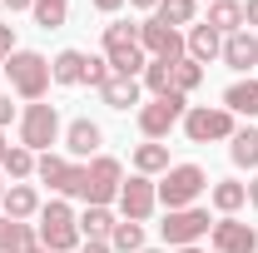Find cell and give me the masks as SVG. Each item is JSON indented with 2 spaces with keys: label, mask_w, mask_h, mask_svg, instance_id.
I'll return each instance as SVG.
<instances>
[{
  "label": "cell",
  "mask_w": 258,
  "mask_h": 253,
  "mask_svg": "<svg viewBox=\"0 0 258 253\" xmlns=\"http://www.w3.org/2000/svg\"><path fill=\"white\" fill-rule=\"evenodd\" d=\"M35 243L50 253H80V214L70 209V199H50L35 214Z\"/></svg>",
  "instance_id": "6da1fadb"
},
{
  "label": "cell",
  "mask_w": 258,
  "mask_h": 253,
  "mask_svg": "<svg viewBox=\"0 0 258 253\" xmlns=\"http://www.w3.org/2000/svg\"><path fill=\"white\" fill-rule=\"evenodd\" d=\"M0 70H5V80H10V95H20L25 104L45 99L50 85H55V80H50V60H45L40 50H15Z\"/></svg>",
  "instance_id": "7a4b0ae2"
},
{
  "label": "cell",
  "mask_w": 258,
  "mask_h": 253,
  "mask_svg": "<svg viewBox=\"0 0 258 253\" xmlns=\"http://www.w3.org/2000/svg\"><path fill=\"white\" fill-rule=\"evenodd\" d=\"M209 184H214V179H209L199 164H169V174H159V179H154L164 214H169V209H194V204L209 194Z\"/></svg>",
  "instance_id": "3957f363"
},
{
  "label": "cell",
  "mask_w": 258,
  "mask_h": 253,
  "mask_svg": "<svg viewBox=\"0 0 258 253\" xmlns=\"http://www.w3.org/2000/svg\"><path fill=\"white\" fill-rule=\"evenodd\" d=\"M179 129H184L189 144H228L233 129H238V119L228 114L224 104H189L184 119H179Z\"/></svg>",
  "instance_id": "277c9868"
},
{
  "label": "cell",
  "mask_w": 258,
  "mask_h": 253,
  "mask_svg": "<svg viewBox=\"0 0 258 253\" xmlns=\"http://www.w3.org/2000/svg\"><path fill=\"white\" fill-rule=\"evenodd\" d=\"M15 124H20V144H25L30 154H50V144H60V134H64L60 109H55V104H45V99L25 104Z\"/></svg>",
  "instance_id": "5b68a950"
},
{
  "label": "cell",
  "mask_w": 258,
  "mask_h": 253,
  "mask_svg": "<svg viewBox=\"0 0 258 253\" xmlns=\"http://www.w3.org/2000/svg\"><path fill=\"white\" fill-rule=\"evenodd\" d=\"M184 109H189V99L179 95V90H169V95H159V99H144V104L134 109V119H139V134H144V139H159V144H164V139L179 129Z\"/></svg>",
  "instance_id": "8992f818"
},
{
  "label": "cell",
  "mask_w": 258,
  "mask_h": 253,
  "mask_svg": "<svg viewBox=\"0 0 258 253\" xmlns=\"http://www.w3.org/2000/svg\"><path fill=\"white\" fill-rule=\"evenodd\" d=\"M209 228H214L209 209H204V204H194V209H169V214H164L159 238L169 243V248H194L199 238H209Z\"/></svg>",
  "instance_id": "52a82bcc"
},
{
  "label": "cell",
  "mask_w": 258,
  "mask_h": 253,
  "mask_svg": "<svg viewBox=\"0 0 258 253\" xmlns=\"http://www.w3.org/2000/svg\"><path fill=\"white\" fill-rule=\"evenodd\" d=\"M154 209H159V189H154V179H144V174H129L124 184H119L114 214H119V219H129V223H144Z\"/></svg>",
  "instance_id": "ba28073f"
},
{
  "label": "cell",
  "mask_w": 258,
  "mask_h": 253,
  "mask_svg": "<svg viewBox=\"0 0 258 253\" xmlns=\"http://www.w3.org/2000/svg\"><path fill=\"white\" fill-rule=\"evenodd\" d=\"M85 169H90V194H85V204H104V209H114L119 184H124V164H119L114 154H95Z\"/></svg>",
  "instance_id": "9c48e42d"
},
{
  "label": "cell",
  "mask_w": 258,
  "mask_h": 253,
  "mask_svg": "<svg viewBox=\"0 0 258 253\" xmlns=\"http://www.w3.org/2000/svg\"><path fill=\"white\" fill-rule=\"evenodd\" d=\"M139 50L149 55V60H184L189 50H184V30H174V25H164V20H139Z\"/></svg>",
  "instance_id": "30bf717a"
},
{
  "label": "cell",
  "mask_w": 258,
  "mask_h": 253,
  "mask_svg": "<svg viewBox=\"0 0 258 253\" xmlns=\"http://www.w3.org/2000/svg\"><path fill=\"white\" fill-rule=\"evenodd\" d=\"M209 248H214V253H258V228L243 223L238 214L214 219V228H209Z\"/></svg>",
  "instance_id": "8fae6325"
},
{
  "label": "cell",
  "mask_w": 258,
  "mask_h": 253,
  "mask_svg": "<svg viewBox=\"0 0 258 253\" xmlns=\"http://www.w3.org/2000/svg\"><path fill=\"white\" fill-rule=\"evenodd\" d=\"M60 144H64V154L75 159V164H90L95 154H104V149H99V144H104V129H99L90 114H80V119H70V124H64Z\"/></svg>",
  "instance_id": "7c38bea8"
},
{
  "label": "cell",
  "mask_w": 258,
  "mask_h": 253,
  "mask_svg": "<svg viewBox=\"0 0 258 253\" xmlns=\"http://www.w3.org/2000/svg\"><path fill=\"white\" fill-rule=\"evenodd\" d=\"M219 60H224L228 70L243 80V75L258 65V35H253V30H233V35H224V55H219Z\"/></svg>",
  "instance_id": "4fadbf2b"
},
{
  "label": "cell",
  "mask_w": 258,
  "mask_h": 253,
  "mask_svg": "<svg viewBox=\"0 0 258 253\" xmlns=\"http://www.w3.org/2000/svg\"><path fill=\"white\" fill-rule=\"evenodd\" d=\"M224 109L233 119H258V80L253 75H243V80H233L224 90Z\"/></svg>",
  "instance_id": "5bb4252c"
},
{
  "label": "cell",
  "mask_w": 258,
  "mask_h": 253,
  "mask_svg": "<svg viewBox=\"0 0 258 253\" xmlns=\"http://www.w3.org/2000/svg\"><path fill=\"white\" fill-rule=\"evenodd\" d=\"M184 50H189V60L209 65V60L224 55V35L214 30V25H189V30H184Z\"/></svg>",
  "instance_id": "9a60e30c"
},
{
  "label": "cell",
  "mask_w": 258,
  "mask_h": 253,
  "mask_svg": "<svg viewBox=\"0 0 258 253\" xmlns=\"http://www.w3.org/2000/svg\"><path fill=\"white\" fill-rule=\"evenodd\" d=\"M209 204H214L219 219H228V214H238V209L248 204V184H243V179H214V184H209Z\"/></svg>",
  "instance_id": "2e32d148"
},
{
  "label": "cell",
  "mask_w": 258,
  "mask_h": 253,
  "mask_svg": "<svg viewBox=\"0 0 258 253\" xmlns=\"http://www.w3.org/2000/svg\"><path fill=\"white\" fill-rule=\"evenodd\" d=\"M0 209H5V219L30 223L35 214L45 209V199H40V189H35V184H10V189H5V204H0Z\"/></svg>",
  "instance_id": "e0dca14e"
},
{
  "label": "cell",
  "mask_w": 258,
  "mask_h": 253,
  "mask_svg": "<svg viewBox=\"0 0 258 253\" xmlns=\"http://www.w3.org/2000/svg\"><path fill=\"white\" fill-rule=\"evenodd\" d=\"M134 174H144V179H159V174H169V144H159V139H144V144H134Z\"/></svg>",
  "instance_id": "ac0fdd59"
},
{
  "label": "cell",
  "mask_w": 258,
  "mask_h": 253,
  "mask_svg": "<svg viewBox=\"0 0 258 253\" xmlns=\"http://www.w3.org/2000/svg\"><path fill=\"white\" fill-rule=\"evenodd\" d=\"M85 50H60V55H50V80L55 85H85Z\"/></svg>",
  "instance_id": "d6986e66"
},
{
  "label": "cell",
  "mask_w": 258,
  "mask_h": 253,
  "mask_svg": "<svg viewBox=\"0 0 258 253\" xmlns=\"http://www.w3.org/2000/svg\"><path fill=\"white\" fill-rule=\"evenodd\" d=\"M139 95H144V85H139V80H124V75H114V80L99 90V99H104L109 109H139V104H144Z\"/></svg>",
  "instance_id": "ffe728a7"
},
{
  "label": "cell",
  "mask_w": 258,
  "mask_h": 253,
  "mask_svg": "<svg viewBox=\"0 0 258 253\" xmlns=\"http://www.w3.org/2000/svg\"><path fill=\"white\" fill-rule=\"evenodd\" d=\"M114 223H119L114 209H104V204H85V214H80V238H104V243H109Z\"/></svg>",
  "instance_id": "44dd1931"
},
{
  "label": "cell",
  "mask_w": 258,
  "mask_h": 253,
  "mask_svg": "<svg viewBox=\"0 0 258 253\" xmlns=\"http://www.w3.org/2000/svg\"><path fill=\"white\" fill-rule=\"evenodd\" d=\"M228 159L233 169H258V129L253 124H238L233 139H228Z\"/></svg>",
  "instance_id": "7402d4cb"
},
{
  "label": "cell",
  "mask_w": 258,
  "mask_h": 253,
  "mask_svg": "<svg viewBox=\"0 0 258 253\" xmlns=\"http://www.w3.org/2000/svg\"><path fill=\"white\" fill-rule=\"evenodd\" d=\"M35 159H40V154H30L25 144H10L5 159H0V174H5L10 184H30V179H35Z\"/></svg>",
  "instance_id": "603a6c76"
},
{
  "label": "cell",
  "mask_w": 258,
  "mask_h": 253,
  "mask_svg": "<svg viewBox=\"0 0 258 253\" xmlns=\"http://www.w3.org/2000/svg\"><path fill=\"white\" fill-rule=\"evenodd\" d=\"M154 20L174 25V30H189V25H199V0H159Z\"/></svg>",
  "instance_id": "cb8c5ba5"
},
{
  "label": "cell",
  "mask_w": 258,
  "mask_h": 253,
  "mask_svg": "<svg viewBox=\"0 0 258 253\" xmlns=\"http://www.w3.org/2000/svg\"><path fill=\"white\" fill-rule=\"evenodd\" d=\"M204 25H214L219 35L243 30V0H214V5H209V20H204Z\"/></svg>",
  "instance_id": "d4e9b609"
},
{
  "label": "cell",
  "mask_w": 258,
  "mask_h": 253,
  "mask_svg": "<svg viewBox=\"0 0 258 253\" xmlns=\"http://www.w3.org/2000/svg\"><path fill=\"white\" fill-rule=\"evenodd\" d=\"M30 243H35V228H30V223L5 219V214H0V253H25Z\"/></svg>",
  "instance_id": "484cf974"
},
{
  "label": "cell",
  "mask_w": 258,
  "mask_h": 253,
  "mask_svg": "<svg viewBox=\"0 0 258 253\" xmlns=\"http://www.w3.org/2000/svg\"><path fill=\"white\" fill-rule=\"evenodd\" d=\"M70 164H75L70 154H55V149H50V154H40V159H35V179H40V184H50V189L60 194L64 174H70Z\"/></svg>",
  "instance_id": "4316f807"
},
{
  "label": "cell",
  "mask_w": 258,
  "mask_h": 253,
  "mask_svg": "<svg viewBox=\"0 0 258 253\" xmlns=\"http://www.w3.org/2000/svg\"><path fill=\"white\" fill-rule=\"evenodd\" d=\"M139 85H144L154 99L169 95V90H174V60H149V65H144V75H139Z\"/></svg>",
  "instance_id": "83f0119b"
},
{
  "label": "cell",
  "mask_w": 258,
  "mask_h": 253,
  "mask_svg": "<svg viewBox=\"0 0 258 253\" xmlns=\"http://www.w3.org/2000/svg\"><path fill=\"white\" fill-rule=\"evenodd\" d=\"M109 253H144V223L119 219L114 233H109Z\"/></svg>",
  "instance_id": "f1b7e54d"
},
{
  "label": "cell",
  "mask_w": 258,
  "mask_h": 253,
  "mask_svg": "<svg viewBox=\"0 0 258 253\" xmlns=\"http://www.w3.org/2000/svg\"><path fill=\"white\" fill-rule=\"evenodd\" d=\"M30 15H35V25H40V30H60L64 20H70V0H35Z\"/></svg>",
  "instance_id": "f546056e"
},
{
  "label": "cell",
  "mask_w": 258,
  "mask_h": 253,
  "mask_svg": "<svg viewBox=\"0 0 258 253\" xmlns=\"http://www.w3.org/2000/svg\"><path fill=\"white\" fill-rule=\"evenodd\" d=\"M199 85H204V65H199V60H189V55H184V60H174V90L189 99Z\"/></svg>",
  "instance_id": "4dcf8cb0"
},
{
  "label": "cell",
  "mask_w": 258,
  "mask_h": 253,
  "mask_svg": "<svg viewBox=\"0 0 258 253\" xmlns=\"http://www.w3.org/2000/svg\"><path fill=\"white\" fill-rule=\"evenodd\" d=\"M124 45H139V20H134V25H129V20L104 25V55H109V50H124Z\"/></svg>",
  "instance_id": "1f68e13d"
},
{
  "label": "cell",
  "mask_w": 258,
  "mask_h": 253,
  "mask_svg": "<svg viewBox=\"0 0 258 253\" xmlns=\"http://www.w3.org/2000/svg\"><path fill=\"white\" fill-rule=\"evenodd\" d=\"M85 194H90V169L85 164H70V174H64V184H60V199H80L85 204Z\"/></svg>",
  "instance_id": "d6a6232c"
},
{
  "label": "cell",
  "mask_w": 258,
  "mask_h": 253,
  "mask_svg": "<svg viewBox=\"0 0 258 253\" xmlns=\"http://www.w3.org/2000/svg\"><path fill=\"white\" fill-rule=\"evenodd\" d=\"M109 80H114L109 60H104V55H90V60H85V85H90V90H104Z\"/></svg>",
  "instance_id": "836d02e7"
},
{
  "label": "cell",
  "mask_w": 258,
  "mask_h": 253,
  "mask_svg": "<svg viewBox=\"0 0 258 253\" xmlns=\"http://www.w3.org/2000/svg\"><path fill=\"white\" fill-rule=\"evenodd\" d=\"M10 119H20V109L10 104V95H5V90H0V129L10 124Z\"/></svg>",
  "instance_id": "e575fe53"
},
{
  "label": "cell",
  "mask_w": 258,
  "mask_h": 253,
  "mask_svg": "<svg viewBox=\"0 0 258 253\" xmlns=\"http://www.w3.org/2000/svg\"><path fill=\"white\" fill-rule=\"evenodd\" d=\"M90 5H95L99 15H119V10H124L129 0H90Z\"/></svg>",
  "instance_id": "d590c367"
},
{
  "label": "cell",
  "mask_w": 258,
  "mask_h": 253,
  "mask_svg": "<svg viewBox=\"0 0 258 253\" xmlns=\"http://www.w3.org/2000/svg\"><path fill=\"white\" fill-rule=\"evenodd\" d=\"M243 30H258V0H243Z\"/></svg>",
  "instance_id": "8d00e7d4"
},
{
  "label": "cell",
  "mask_w": 258,
  "mask_h": 253,
  "mask_svg": "<svg viewBox=\"0 0 258 253\" xmlns=\"http://www.w3.org/2000/svg\"><path fill=\"white\" fill-rule=\"evenodd\" d=\"M80 253H109V243H104V238H85V243H80Z\"/></svg>",
  "instance_id": "74e56055"
},
{
  "label": "cell",
  "mask_w": 258,
  "mask_h": 253,
  "mask_svg": "<svg viewBox=\"0 0 258 253\" xmlns=\"http://www.w3.org/2000/svg\"><path fill=\"white\" fill-rule=\"evenodd\" d=\"M0 5H5V10H10V15H15V10H30L35 0H0Z\"/></svg>",
  "instance_id": "f35d334b"
},
{
  "label": "cell",
  "mask_w": 258,
  "mask_h": 253,
  "mask_svg": "<svg viewBox=\"0 0 258 253\" xmlns=\"http://www.w3.org/2000/svg\"><path fill=\"white\" fill-rule=\"evenodd\" d=\"M248 209H258V174L248 179Z\"/></svg>",
  "instance_id": "ab89813d"
},
{
  "label": "cell",
  "mask_w": 258,
  "mask_h": 253,
  "mask_svg": "<svg viewBox=\"0 0 258 253\" xmlns=\"http://www.w3.org/2000/svg\"><path fill=\"white\" fill-rule=\"evenodd\" d=\"M134 10H159V0H129Z\"/></svg>",
  "instance_id": "60d3db41"
},
{
  "label": "cell",
  "mask_w": 258,
  "mask_h": 253,
  "mask_svg": "<svg viewBox=\"0 0 258 253\" xmlns=\"http://www.w3.org/2000/svg\"><path fill=\"white\" fill-rule=\"evenodd\" d=\"M5 189H10V179H5V174H0V204H5Z\"/></svg>",
  "instance_id": "b9f144b4"
},
{
  "label": "cell",
  "mask_w": 258,
  "mask_h": 253,
  "mask_svg": "<svg viewBox=\"0 0 258 253\" xmlns=\"http://www.w3.org/2000/svg\"><path fill=\"white\" fill-rule=\"evenodd\" d=\"M5 149H10V144H5V129H0V159H5Z\"/></svg>",
  "instance_id": "7bdbcfd3"
},
{
  "label": "cell",
  "mask_w": 258,
  "mask_h": 253,
  "mask_svg": "<svg viewBox=\"0 0 258 253\" xmlns=\"http://www.w3.org/2000/svg\"><path fill=\"white\" fill-rule=\"evenodd\" d=\"M25 253H50V248H40V243H30V248H25Z\"/></svg>",
  "instance_id": "ee69618b"
},
{
  "label": "cell",
  "mask_w": 258,
  "mask_h": 253,
  "mask_svg": "<svg viewBox=\"0 0 258 253\" xmlns=\"http://www.w3.org/2000/svg\"><path fill=\"white\" fill-rule=\"evenodd\" d=\"M174 253H204V248H199V243H194V248H174Z\"/></svg>",
  "instance_id": "f6af8a7d"
},
{
  "label": "cell",
  "mask_w": 258,
  "mask_h": 253,
  "mask_svg": "<svg viewBox=\"0 0 258 253\" xmlns=\"http://www.w3.org/2000/svg\"><path fill=\"white\" fill-rule=\"evenodd\" d=\"M144 253H164V248H144Z\"/></svg>",
  "instance_id": "bcb514c9"
},
{
  "label": "cell",
  "mask_w": 258,
  "mask_h": 253,
  "mask_svg": "<svg viewBox=\"0 0 258 253\" xmlns=\"http://www.w3.org/2000/svg\"><path fill=\"white\" fill-rule=\"evenodd\" d=\"M209 5H214V0H209Z\"/></svg>",
  "instance_id": "7dc6e473"
}]
</instances>
